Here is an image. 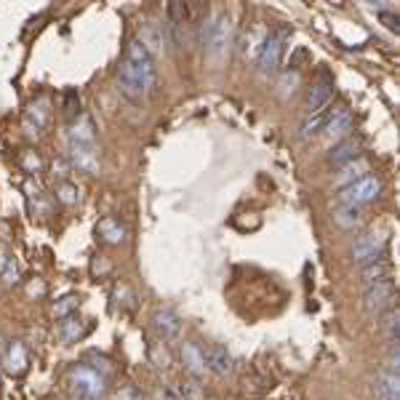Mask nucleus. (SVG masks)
<instances>
[{
  "mask_svg": "<svg viewBox=\"0 0 400 400\" xmlns=\"http://www.w3.org/2000/svg\"><path fill=\"white\" fill-rule=\"evenodd\" d=\"M67 384L75 400H104L107 398V377H101L91 366H72L67 374Z\"/></svg>",
  "mask_w": 400,
  "mask_h": 400,
  "instance_id": "obj_1",
  "label": "nucleus"
},
{
  "mask_svg": "<svg viewBox=\"0 0 400 400\" xmlns=\"http://www.w3.org/2000/svg\"><path fill=\"white\" fill-rule=\"evenodd\" d=\"M200 40L206 46V51L214 57V59H224L227 51L232 48V21L227 14H217L211 17V21L203 27Z\"/></svg>",
  "mask_w": 400,
  "mask_h": 400,
  "instance_id": "obj_2",
  "label": "nucleus"
},
{
  "mask_svg": "<svg viewBox=\"0 0 400 400\" xmlns=\"http://www.w3.org/2000/svg\"><path fill=\"white\" fill-rule=\"evenodd\" d=\"M381 190H384V181H381L379 177H374V174H368V177H363V179L341 187L339 203L341 206H358V208H366L368 203H374V200L379 198Z\"/></svg>",
  "mask_w": 400,
  "mask_h": 400,
  "instance_id": "obj_3",
  "label": "nucleus"
},
{
  "mask_svg": "<svg viewBox=\"0 0 400 400\" xmlns=\"http://www.w3.org/2000/svg\"><path fill=\"white\" fill-rule=\"evenodd\" d=\"M126 61L137 67L141 78V86H144V94L152 97L158 91V67H155V59L147 54V48L141 46L139 40H131L128 48H126Z\"/></svg>",
  "mask_w": 400,
  "mask_h": 400,
  "instance_id": "obj_4",
  "label": "nucleus"
},
{
  "mask_svg": "<svg viewBox=\"0 0 400 400\" xmlns=\"http://www.w3.org/2000/svg\"><path fill=\"white\" fill-rule=\"evenodd\" d=\"M286 40H288V30H272L267 32V38L261 43L259 57H257V64L264 75H272L278 72L280 61H283V54H286Z\"/></svg>",
  "mask_w": 400,
  "mask_h": 400,
  "instance_id": "obj_5",
  "label": "nucleus"
},
{
  "mask_svg": "<svg viewBox=\"0 0 400 400\" xmlns=\"http://www.w3.org/2000/svg\"><path fill=\"white\" fill-rule=\"evenodd\" d=\"M395 301H398V286L387 278V280H381V283H374V286L366 288L363 307H366V312H371V315H384L387 310L398 307Z\"/></svg>",
  "mask_w": 400,
  "mask_h": 400,
  "instance_id": "obj_6",
  "label": "nucleus"
},
{
  "mask_svg": "<svg viewBox=\"0 0 400 400\" xmlns=\"http://www.w3.org/2000/svg\"><path fill=\"white\" fill-rule=\"evenodd\" d=\"M387 240L390 235L387 232H377V230H371V232H363L358 240H355V246H352V259L355 264H368V261H377L384 257V248H387Z\"/></svg>",
  "mask_w": 400,
  "mask_h": 400,
  "instance_id": "obj_7",
  "label": "nucleus"
},
{
  "mask_svg": "<svg viewBox=\"0 0 400 400\" xmlns=\"http://www.w3.org/2000/svg\"><path fill=\"white\" fill-rule=\"evenodd\" d=\"M118 86H120V94H123L126 99L137 101V104H139L141 99H147L137 67L128 64L126 59H123V64H120V70H118Z\"/></svg>",
  "mask_w": 400,
  "mask_h": 400,
  "instance_id": "obj_8",
  "label": "nucleus"
},
{
  "mask_svg": "<svg viewBox=\"0 0 400 400\" xmlns=\"http://www.w3.org/2000/svg\"><path fill=\"white\" fill-rule=\"evenodd\" d=\"M70 168H78L83 174H99L101 168V160H99V150H97V144L94 147H80V144H70Z\"/></svg>",
  "mask_w": 400,
  "mask_h": 400,
  "instance_id": "obj_9",
  "label": "nucleus"
},
{
  "mask_svg": "<svg viewBox=\"0 0 400 400\" xmlns=\"http://www.w3.org/2000/svg\"><path fill=\"white\" fill-rule=\"evenodd\" d=\"M184 323L174 310H158L152 315V331L158 334L160 341H177L181 337Z\"/></svg>",
  "mask_w": 400,
  "mask_h": 400,
  "instance_id": "obj_10",
  "label": "nucleus"
},
{
  "mask_svg": "<svg viewBox=\"0 0 400 400\" xmlns=\"http://www.w3.org/2000/svg\"><path fill=\"white\" fill-rule=\"evenodd\" d=\"M51 101L46 99V97H40L30 104V112H27V118H24V131H27V137L30 139H40L43 137V128H46V123L51 118Z\"/></svg>",
  "mask_w": 400,
  "mask_h": 400,
  "instance_id": "obj_11",
  "label": "nucleus"
},
{
  "mask_svg": "<svg viewBox=\"0 0 400 400\" xmlns=\"http://www.w3.org/2000/svg\"><path fill=\"white\" fill-rule=\"evenodd\" d=\"M137 40L147 48V54H150L152 59H155L158 54H163V48L168 46V40H166V30L158 27V24H152V21H144V24H141V32Z\"/></svg>",
  "mask_w": 400,
  "mask_h": 400,
  "instance_id": "obj_12",
  "label": "nucleus"
},
{
  "mask_svg": "<svg viewBox=\"0 0 400 400\" xmlns=\"http://www.w3.org/2000/svg\"><path fill=\"white\" fill-rule=\"evenodd\" d=\"M203 355H206V371H208V374H214V377H224V374L232 371V355L227 352V347L214 344V347L203 350Z\"/></svg>",
  "mask_w": 400,
  "mask_h": 400,
  "instance_id": "obj_13",
  "label": "nucleus"
},
{
  "mask_svg": "<svg viewBox=\"0 0 400 400\" xmlns=\"http://www.w3.org/2000/svg\"><path fill=\"white\" fill-rule=\"evenodd\" d=\"M352 112L347 110V107H339V110H334V115H331V120H328V126H326V137L328 139H347V137H352Z\"/></svg>",
  "mask_w": 400,
  "mask_h": 400,
  "instance_id": "obj_14",
  "label": "nucleus"
},
{
  "mask_svg": "<svg viewBox=\"0 0 400 400\" xmlns=\"http://www.w3.org/2000/svg\"><path fill=\"white\" fill-rule=\"evenodd\" d=\"M363 155V137H347V139H341L334 150H331V155H328V163L331 166H344V163H350V160H355Z\"/></svg>",
  "mask_w": 400,
  "mask_h": 400,
  "instance_id": "obj_15",
  "label": "nucleus"
},
{
  "mask_svg": "<svg viewBox=\"0 0 400 400\" xmlns=\"http://www.w3.org/2000/svg\"><path fill=\"white\" fill-rule=\"evenodd\" d=\"M70 144H80V147H94L97 144V134H94V120L88 118L86 112H80L78 120L70 126L67 131Z\"/></svg>",
  "mask_w": 400,
  "mask_h": 400,
  "instance_id": "obj_16",
  "label": "nucleus"
},
{
  "mask_svg": "<svg viewBox=\"0 0 400 400\" xmlns=\"http://www.w3.org/2000/svg\"><path fill=\"white\" fill-rule=\"evenodd\" d=\"M181 363L187 368V374L192 379H200L206 374V355H203V347L195 341H184L181 344Z\"/></svg>",
  "mask_w": 400,
  "mask_h": 400,
  "instance_id": "obj_17",
  "label": "nucleus"
},
{
  "mask_svg": "<svg viewBox=\"0 0 400 400\" xmlns=\"http://www.w3.org/2000/svg\"><path fill=\"white\" fill-rule=\"evenodd\" d=\"M97 235H99L107 246H120L128 240V227L118 219V217H104L97 224Z\"/></svg>",
  "mask_w": 400,
  "mask_h": 400,
  "instance_id": "obj_18",
  "label": "nucleus"
},
{
  "mask_svg": "<svg viewBox=\"0 0 400 400\" xmlns=\"http://www.w3.org/2000/svg\"><path fill=\"white\" fill-rule=\"evenodd\" d=\"M3 368L11 374V377H21L27 374L30 368V358H27V350L21 341H11V347L6 350V358H3Z\"/></svg>",
  "mask_w": 400,
  "mask_h": 400,
  "instance_id": "obj_19",
  "label": "nucleus"
},
{
  "mask_svg": "<svg viewBox=\"0 0 400 400\" xmlns=\"http://www.w3.org/2000/svg\"><path fill=\"white\" fill-rule=\"evenodd\" d=\"M374 395H377V400H400L398 371H390V368L379 371V377L374 381Z\"/></svg>",
  "mask_w": 400,
  "mask_h": 400,
  "instance_id": "obj_20",
  "label": "nucleus"
},
{
  "mask_svg": "<svg viewBox=\"0 0 400 400\" xmlns=\"http://www.w3.org/2000/svg\"><path fill=\"white\" fill-rule=\"evenodd\" d=\"M371 174V163H368V158H355L350 160V163H344L339 168V177H337V184L339 187H347V184H352V181L363 179V177H368Z\"/></svg>",
  "mask_w": 400,
  "mask_h": 400,
  "instance_id": "obj_21",
  "label": "nucleus"
},
{
  "mask_svg": "<svg viewBox=\"0 0 400 400\" xmlns=\"http://www.w3.org/2000/svg\"><path fill=\"white\" fill-rule=\"evenodd\" d=\"M390 272H392V261L381 257V259L368 261V264L360 267V283L363 286H374V283H381V280L390 278Z\"/></svg>",
  "mask_w": 400,
  "mask_h": 400,
  "instance_id": "obj_22",
  "label": "nucleus"
},
{
  "mask_svg": "<svg viewBox=\"0 0 400 400\" xmlns=\"http://www.w3.org/2000/svg\"><path fill=\"white\" fill-rule=\"evenodd\" d=\"M334 99V83L331 80H320L312 86V91H310V99H307V110H310V115H315L320 110H326L328 104Z\"/></svg>",
  "mask_w": 400,
  "mask_h": 400,
  "instance_id": "obj_23",
  "label": "nucleus"
},
{
  "mask_svg": "<svg viewBox=\"0 0 400 400\" xmlns=\"http://www.w3.org/2000/svg\"><path fill=\"white\" fill-rule=\"evenodd\" d=\"M331 115H334L331 107L320 110V112H315V115H307V120L301 123V128H299V139L307 141V139H312V137H320V134L326 131V126H328Z\"/></svg>",
  "mask_w": 400,
  "mask_h": 400,
  "instance_id": "obj_24",
  "label": "nucleus"
},
{
  "mask_svg": "<svg viewBox=\"0 0 400 400\" xmlns=\"http://www.w3.org/2000/svg\"><path fill=\"white\" fill-rule=\"evenodd\" d=\"M91 331V326L86 323V320H80L78 315H70V318H61L59 323V337L61 341H67V344H75L80 341L86 334Z\"/></svg>",
  "mask_w": 400,
  "mask_h": 400,
  "instance_id": "obj_25",
  "label": "nucleus"
},
{
  "mask_svg": "<svg viewBox=\"0 0 400 400\" xmlns=\"http://www.w3.org/2000/svg\"><path fill=\"white\" fill-rule=\"evenodd\" d=\"M147 358H150V363H152L158 371H168V368L174 366V358H171L168 344H166V341H160V339L150 341V347H147Z\"/></svg>",
  "mask_w": 400,
  "mask_h": 400,
  "instance_id": "obj_26",
  "label": "nucleus"
},
{
  "mask_svg": "<svg viewBox=\"0 0 400 400\" xmlns=\"http://www.w3.org/2000/svg\"><path fill=\"white\" fill-rule=\"evenodd\" d=\"M334 221L339 224L341 230H355L366 221V208H358V206H341L339 211L334 214Z\"/></svg>",
  "mask_w": 400,
  "mask_h": 400,
  "instance_id": "obj_27",
  "label": "nucleus"
},
{
  "mask_svg": "<svg viewBox=\"0 0 400 400\" xmlns=\"http://www.w3.org/2000/svg\"><path fill=\"white\" fill-rule=\"evenodd\" d=\"M240 387H243V398H259L261 392H267L270 379H267V377H261V374H257V371H251V374H246V377H243Z\"/></svg>",
  "mask_w": 400,
  "mask_h": 400,
  "instance_id": "obj_28",
  "label": "nucleus"
},
{
  "mask_svg": "<svg viewBox=\"0 0 400 400\" xmlns=\"http://www.w3.org/2000/svg\"><path fill=\"white\" fill-rule=\"evenodd\" d=\"M384 334H387V341L395 347V344H400V310L398 307H392V310H387L384 312Z\"/></svg>",
  "mask_w": 400,
  "mask_h": 400,
  "instance_id": "obj_29",
  "label": "nucleus"
},
{
  "mask_svg": "<svg viewBox=\"0 0 400 400\" xmlns=\"http://www.w3.org/2000/svg\"><path fill=\"white\" fill-rule=\"evenodd\" d=\"M166 14H168V24H171V27H181V24H187L190 17H192L190 6L181 3V0H171L168 8H166Z\"/></svg>",
  "mask_w": 400,
  "mask_h": 400,
  "instance_id": "obj_30",
  "label": "nucleus"
},
{
  "mask_svg": "<svg viewBox=\"0 0 400 400\" xmlns=\"http://www.w3.org/2000/svg\"><path fill=\"white\" fill-rule=\"evenodd\" d=\"M80 307V297L78 294H67L64 299H59L57 304H54V318H70V315H75V310Z\"/></svg>",
  "mask_w": 400,
  "mask_h": 400,
  "instance_id": "obj_31",
  "label": "nucleus"
},
{
  "mask_svg": "<svg viewBox=\"0 0 400 400\" xmlns=\"http://www.w3.org/2000/svg\"><path fill=\"white\" fill-rule=\"evenodd\" d=\"M78 198H80L78 184H72V181H59V187H57V200H59L61 206H75Z\"/></svg>",
  "mask_w": 400,
  "mask_h": 400,
  "instance_id": "obj_32",
  "label": "nucleus"
},
{
  "mask_svg": "<svg viewBox=\"0 0 400 400\" xmlns=\"http://www.w3.org/2000/svg\"><path fill=\"white\" fill-rule=\"evenodd\" d=\"M299 83H301V75L297 72V70H294V72H286L283 80H280V97L286 99L288 94H294V91L299 88Z\"/></svg>",
  "mask_w": 400,
  "mask_h": 400,
  "instance_id": "obj_33",
  "label": "nucleus"
},
{
  "mask_svg": "<svg viewBox=\"0 0 400 400\" xmlns=\"http://www.w3.org/2000/svg\"><path fill=\"white\" fill-rule=\"evenodd\" d=\"M61 110H64V115H67V118H78L80 115L78 91H67V94H64V104H61Z\"/></svg>",
  "mask_w": 400,
  "mask_h": 400,
  "instance_id": "obj_34",
  "label": "nucleus"
},
{
  "mask_svg": "<svg viewBox=\"0 0 400 400\" xmlns=\"http://www.w3.org/2000/svg\"><path fill=\"white\" fill-rule=\"evenodd\" d=\"M177 390H179L181 400H198L200 398V387L195 379H187L181 381V384H177Z\"/></svg>",
  "mask_w": 400,
  "mask_h": 400,
  "instance_id": "obj_35",
  "label": "nucleus"
},
{
  "mask_svg": "<svg viewBox=\"0 0 400 400\" xmlns=\"http://www.w3.org/2000/svg\"><path fill=\"white\" fill-rule=\"evenodd\" d=\"M0 280H3L6 286H17V283H19V267H17V261L8 259V264H6L3 272H0Z\"/></svg>",
  "mask_w": 400,
  "mask_h": 400,
  "instance_id": "obj_36",
  "label": "nucleus"
},
{
  "mask_svg": "<svg viewBox=\"0 0 400 400\" xmlns=\"http://www.w3.org/2000/svg\"><path fill=\"white\" fill-rule=\"evenodd\" d=\"M155 398L158 400H181V395H179V390H177V384H163V387H158Z\"/></svg>",
  "mask_w": 400,
  "mask_h": 400,
  "instance_id": "obj_37",
  "label": "nucleus"
},
{
  "mask_svg": "<svg viewBox=\"0 0 400 400\" xmlns=\"http://www.w3.org/2000/svg\"><path fill=\"white\" fill-rule=\"evenodd\" d=\"M21 166H24L30 174H38L40 171V158L35 155V152H24V155H21Z\"/></svg>",
  "mask_w": 400,
  "mask_h": 400,
  "instance_id": "obj_38",
  "label": "nucleus"
},
{
  "mask_svg": "<svg viewBox=\"0 0 400 400\" xmlns=\"http://www.w3.org/2000/svg\"><path fill=\"white\" fill-rule=\"evenodd\" d=\"M115 400H147L144 395H141L137 387H131V384H126V387H120L118 398Z\"/></svg>",
  "mask_w": 400,
  "mask_h": 400,
  "instance_id": "obj_39",
  "label": "nucleus"
},
{
  "mask_svg": "<svg viewBox=\"0 0 400 400\" xmlns=\"http://www.w3.org/2000/svg\"><path fill=\"white\" fill-rule=\"evenodd\" d=\"M379 19L392 30V32H398L400 30V24H398V17H395V11H381L379 14Z\"/></svg>",
  "mask_w": 400,
  "mask_h": 400,
  "instance_id": "obj_40",
  "label": "nucleus"
},
{
  "mask_svg": "<svg viewBox=\"0 0 400 400\" xmlns=\"http://www.w3.org/2000/svg\"><path fill=\"white\" fill-rule=\"evenodd\" d=\"M67 171H70V163H64V160L54 163V177L59 181H67Z\"/></svg>",
  "mask_w": 400,
  "mask_h": 400,
  "instance_id": "obj_41",
  "label": "nucleus"
},
{
  "mask_svg": "<svg viewBox=\"0 0 400 400\" xmlns=\"http://www.w3.org/2000/svg\"><path fill=\"white\" fill-rule=\"evenodd\" d=\"M8 259H11V257L6 254V248H0V272H3V267L8 264Z\"/></svg>",
  "mask_w": 400,
  "mask_h": 400,
  "instance_id": "obj_42",
  "label": "nucleus"
}]
</instances>
